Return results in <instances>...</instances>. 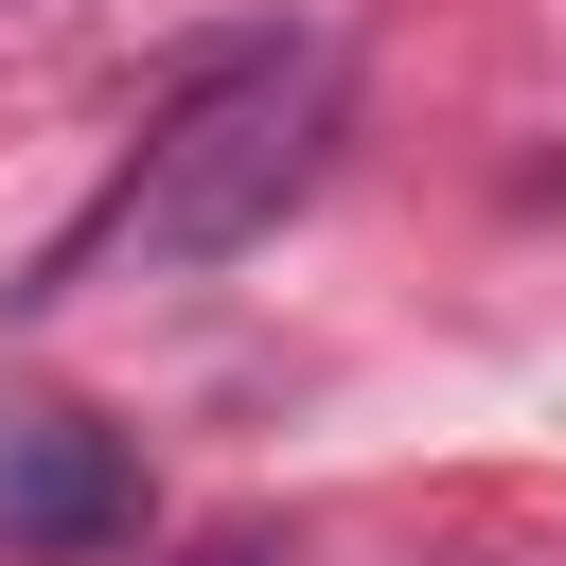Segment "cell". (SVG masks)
I'll return each instance as SVG.
<instances>
[{
	"mask_svg": "<svg viewBox=\"0 0 566 566\" xmlns=\"http://www.w3.org/2000/svg\"><path fill=\"white\" fill-rule=\"evenodd\" d=\"M336 124H354V53L336 35H230V53H195L177 88H159V124L124 142V177L35 248V318L53 301H88V283H177V265H230L248 230H283L301 195H318V159H336Z\"/></svg>",
	"mask_w": 566,
	"mask_h": 566,
	"instance_id": "6da1fadb",
	"label": "cell"
},
{
	"mask_svg": "<svg viewBox=\"0 0 566 566\" xmlns=\"http://www.w3.org/2000/svg\"><path fill=\"white\" fill-rule=\"evenodd\" d=\"M124 531H142V460L106 424H71V407H18L0 424V548L18 566H88Z\"/></svg>",
	"mask_w": 566,
	"mask_h": 566,
	"instance_id": "7a4b0ae2",
	"label": "cell"
}]
</instances>
